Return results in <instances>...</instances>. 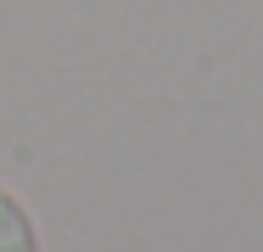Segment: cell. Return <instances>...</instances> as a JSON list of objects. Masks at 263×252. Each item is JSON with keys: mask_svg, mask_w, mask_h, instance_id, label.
Listing matches in <instances>:
<instances>
[{"mask_svg": "<svg viewBox=\"0 0 263 252\" xmlns=\"http://www.w3.org/2000/svg\"><path fill=\"white\" fill-rule=\"evenodd\" d=\"M0 252H40L34 224H28L23 202L11 196V191H0Z\"/></svg>", "mask_w": 263, "mask_h": 252, "instance_id": "1", "label": "cell"}]
</instances>
